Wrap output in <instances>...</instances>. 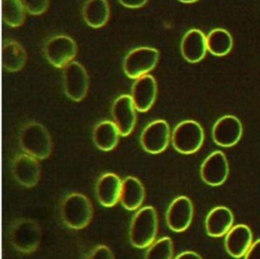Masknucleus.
<instances>
[{
    "label": "nucleus",
    "mask_w": 260,
    "mask_h": 259,
    "mask_svg": "<svg viewBox=\"0 0 260 259\" xmlns=\"http://www.w3.org/2000/svg\"><path fill=\"white\" fill-rule=\"evenodd\" d=\"M19 144L22 150L38 158H47L53 148L49 131L38 122H28L22 126L19 132Z\"/></svg>",
    "instance_id": "obj_1"
},
{
    "label": "nucleus",
    "mask_w": 260,
    "mask_h": 259,
    "mask_svg": "<svg viewBox=\"0 0 260 259\" xmlns=\"http://www.w3.org/2000/svg\"><path fill=\"white\" fill-rule=\"evenodd\" d=\"M157 233V215L154 207L144 206L133 216L130 224L129 239L136 248H148Z\"/></svg>",
    "instance_id": "obj_2"
},
{
    "label": "nucleus",
    "mask_w": 260,
    "mask_h": 259,
    "mask_svg": "<svg viewBox=\"0 0 260 259\" xmlns=\"http://www.w3.org/2000/svg\"><path fill=\"white\" fill-rule=\"evenodd\" d=\"M64 223L74 230L85 228L92 217V205L89 199L80 193H70L62 201L60 207Z\"/></svg>",
    "instance_id": "obj_3"
},
{
    "label": "nucleus",
    "mask_w": 260,
    "mask_h": 259,
    "mask_svg": "<svg viewBox=\"0 0 260 259\" xmlns=\"http://www.w3.org/2000/svg\"><path fill=\"white\" fill-rule=\"evenodd\" d=\"M42 230L39 223L31 218H18L9 229L11 245L21 253H31L40 245Z\"/></svg>",
    "instance_id": "obj_4"
},
{
    "label": "nucleus",
    "mask_w": 260,
    "mask_h": 259,
    "mask_svg": "<svg viewBox=\"0 0 260 259\" xmlns=\"http://www.w3.org/2000/svg\"><path fill=\"white\" fill-rule=\"evenodd\" d=\"M204 141L202 126L193 120L180 122L172 133L173 147L184 154H191L200 149Z\"/></svg>",
    "instance_id": "obj_5"
},
{
    "label": "nucleus",
    "mask_w": 260,
    "mask_h": 259,
    "mask_svg": "<svg viewBox=\"0 0 260 259\" xmlns=\"http://www.w3.org/2000/svg\"><path fill=\"white\" fill-rule=\"evenodd\" d=\"M158 59L159 53L154 48H135L125 56L123 69L129 78L137 79L150 72L156 66Z\"/></svg>",
    "instance_id": "obj_6"
},
{
    "label": "nucleus",
    "mask_w": 260,
    "mask_h": 259,
    "mask_svg": "<svg viewBox=\"0 0 260 259\" xmlns=\"http://www.w3.org/2000/svg\"><path fill=\"white\" fill-rule=\"evenodd\" d=\"M63 82L65 94L74 102H80L87 93L88 76L85 68L76 61L64 67Z\"/></svg>",
    "instance_id": "obj_7"
},
{
    "label": "nucleus",
    "mask_w": 260,
    "mask_h": 259,
    "mask_svg": "<svg viewBox=\"0 0 260 259\" xmlns=\"http://www.w3.org/2000/svg\"><path fill=\"white\" fill-rule=\"evenodd\" d=\"M44 53L54 67L62 68L73 60L77 53V46L67 36H55L46 43Z\"/></svg>",
    "instance_id": "obj_8"
},
{
    "label": "nucleus",
    "mask_w": 260,
    "mask_h": 259,
    "mask_svg": "<svg viewBox=\"0 0 260 259\" xmlns=\"http://www.w3.org/2000/svg\"><path fill=\"white\" fill-rule=\"evenodd\" d=\"M171 130L165 120L150 122L141 132L140 143L142 148L152 154L162 152L169 145Z\"/></svg>",
    "instance_id": "obj_9"
},
{
    "label": "nucleus",
    "mask_w": 260,
    "mask_h": 259,
    "mask_svg": "<svg viewBox=\"0 0 260 259\" xmlns=\"http://www.w3.org/2000/svg\"><path fill=\"white\" fill-rule=\"evenodd\" d=\"M200 176L204 183L210 186H219L229 176V163L222 151L211 152L202 163Z\"/></svg>",
    "instance_id": "obj_10"
},
{
    "label": "nucleus",
    "mask_w": 260,
    "mask_h": 259,
    "mask_svg": "<svg viewBox=\"0 0 260 259\" xmlns=\"http://www.w3.org/2000/svg\"><path fill=\"white\" fill-rule=\"evenodd\" d=\"M193 204L186 196L176 197L166 213V221L173 232H184L190 225L193 218Z\"/></svg>",
    "instance_id": "obj_11"
},
{
    "label": "nucleus",
    "mask_w": 260,
    "mask_h": 259,
    "mask_svg": "<svg viewBox=\"0 0 260 259\" xmlns=\"http://www.w3.org/2000/svg\"><path fill=\"white\" fill-rule=\"evenodd\" d=\"M243 133L241 121L232 115L220 117L212 127L213 141L222 147H231L237 144Z\"/></svg>",
    "instance_id": "obj_12"
},
{
    "label": "nucleus",
    "mask_w": 260,
    "mask_h": 259,
    "mask_svg": "<svg viewBox=\"0 0 260 259\" xmlns=\"http://www.w3.org/2000/svg\"><path fill=\"white\" fill-rule=\"evenodd\" d=\"M136 108L131 95L118 96L112 106V116L122 136H128L136 124Z\"/></svg>",
    "instance_id": "obj_13"
},
{
    "label": "nucleus",
    "mask_w": 260,
    "mask_h": 259,
    "mask_svg": "<svg viewBox=\"0 0 260 259\" xmlns=\"http://www.w3.org/2000/svg\"><path fill=\"white\" fill-rule=\"evenodd\" d=\"M13 178L24 187H34L41 177V167L38 158L27 154H17L12 161Z\"/></svg>",
    "instance_id": "obj_14"
},
{
    "label": "nucleus",
    "mask_w": 260,
    "mask_h": 259,
    "mask_svg": "<svg viewBox=\"0 0 260 259\" xmlns=\"http://www.w3.org/2000/svg\"><path fill=\"white\" fill-rule=\"evenodd\" d=\"M157 85L153 76L146 74L135 79L132 85L131 98L137 111H148L155 102Z\"/></svg>",
    "instance_id": "obj_15"
},
{
    "label": "nucleus",
    "mask_w": 260,
    "mask_h": 259,
    "mask_svg": "<svg viewBox=\"0 0 260 259\" xmlns=\"http://www.w3.org/2000/svg\"><path fill=\"white\" fill-rule=\"evenodd\" d=\"M123 181L113 173H106L100 177L95 186L99 202L105 207L114 206L121 199Z\"/></svg>",
    "instance_id": "obj_16"
},
{
    "label": "nucleus",
    "mask_w": 260,
    "mask_h": 259,
    "mask_svg": "<svg viewBox=\"0 0 260 259\" xmlns=\"http://www.w3.org/2000/svg\"><path fill=\"white\" fill-rule=\"evenodd\" d=\"M252 240L253 235L250 228L246 224H237L225 235L224 247L232 257L241 258L251 247Z\"/></svg>",
    "instance_id": "obj_17"
},
{
    "label": "nucleus",
    "mask_w": 260,
    "mask_h": 259,
    "mask_svg": "<svg viewBox=\"0 0 260 259\" xmlns=\"http://www.w3.org/2000/svg\"><path fill=\"white\" fill-rule=\"evenodd\" d=\"M207 42L204 34L196 28L188 30L181 41V53L190 63L201 61L207 52Z\"/></svg>",
    "instance_id": "obj_18"
},
{
    "label": "nucleus",
    "mask_w": 260,
    "mask_h": 259,
    "mask_svg": "<svg viewBox=\"0 0 260 259\" xmlns=\"http://www.w3.org/2000/svg\"><path fill=\"white\" fill-rule=\"evenodd\" d=\"M234 215L230 208L216 206L212 208L205 218V230L208 236L213 238L222 237L233 228Z\"/></svg>",
    "instance_id": "obj_19"
},
{
    "label": "nucleus",
    "mask_w": 260,
    "mask_h": 259,
    "mask_svg": "<svg viewBox=\"0 0 260 259\" xmlns=\"http://www.w3.org/2000/svg\"><path fill=\"white\" fill-rule=\"evenodd\" d=\"M145 197L142 183L135 177H126L122 183L121 204L127 210H135L141 206Z\"/></svg>",
    "instance_id": "obj_20"
},
{
    "label": "nucleus",
    "mask_w": 260,
    "mask_h": 259,
    "mask_svg": "<svg viewBox=\"0 0 260 259\" xmlns=\"http://www.w3.org/2000/svg\"><path fill=\"white\" fill-rule=\"evenodd\" d=\"M121 133L115 122L102 121L93 129L92 138L95 146L103 151L113 150L119 141Z\"/></svg>",
    "instance_id": "obj_21"
},
{
    "label": "nucleus",
    "mask_w": 260,
    "mask_h": 259,
    "mask_svg": "<svg viewBox=\"0 0 260 259\" xmlns=\"http://www.w3.org/2000/svg\"><path fill=\"white\" fill-rule=\"evenodd\" d=\"M87 25L93 28L104 26L110 18V6L107 0H87L82 9Z\"/></svg>",
    "instance_id": "obj_22"
},
{
    "label": "nucleus",
    "mask_w": 260,
    "mask_h": 259,
    "mask_svg": "<svg viewBox=\"0 0 260 259\" xmlns=\"http://www.w3.org/2000/svg\"><path fill=\"white\" fill-rule=\"evenodd\" d=\"M26 53L22 46L14 41H7L2 49V65L10 72L20 70L25 63Z\"/></svg>",
    "instance_id": "obj_23"
},
{
    "label": "nucleus",
    "mask_w": 260,
    "mask_h": 259,
    "mask_svg": "<svg viewBox=\"0 0 260 259\" xmlns=\"http://www.w3.org/2000/svg\"><path fill=\"white\" fill-rule=\"evenodd\" d=\"M207 50L214 56L221 57L230 53L233 48V38L223 28H214L206 37Z\"/></svg>",
    "instance_id": "obj_24"
},
{
    "label": "nucleus",
    "mask_w": 260,
    "mask_h": 259,
    "mask_svg": "<svg viewBox=\"0 0 260 259\" xmlns=\"http://www.w3.org/2000/svg\"><path fill=\"white\" fill-rule=\"evenodd\" d=\"M24 5L21 0H3L2 17L4 22L12 27L20 26L25 18Z\"/></svg>",
    "instance_id": "obj_25"
},
{
    "label": "nucleus",
    "mask_w": 260,
    "mask_h": 259,
    "mask_svg": "<svg viewBox=\"0 0 260 259\" xmlns=\"http://www.w3.org/2000/svg\"><path fill=\"white\" fill-rule=\"evenodd\" d=\"M173 242L169 237H164L148 247L144 259H173Z\"/></svg>",
    "instance_id": "obj_26"
},
{
    "label": "nucleus",
    "mask_w": 260,
    "mask_h": 259,
    "mask_svg": "<svg viewBox=\"0 0 260 259\" xmlns=\"http://www.w3.org/2000/svg\"><path fill=\"white\" fill-rule=\"evenodd\" d=\"M21 2L25 10L32 15L44 13L49 6V0H21Z\"/></svg>",
    "instance_id": "obj_27"
},
{
    "label": "nucleus",
    "mask_w": 260,
    "mask_h": 259,
    "mask_svg": "<svg viewBox=\"0 0 260 259\" xmlns=\"http://www.w3.org/2000/svg\"><path fill=\"white\" fill-rule=\"evenodd\" d=\"M87 259H115L113 252L108 246L99 245L88 255Z\"/></svg>",
    "instance_id": "obj_28"
},
{
    "label": "nucleus",
    "mask_w": 260,
    "mask_h": 259,
    "mask_svg": "<svg viewBox=\"0 0 260 259\" xmlns=\"http://www.w3.org/2000/svg\"><path fill=\"white\" fill-rule=\"evenodd\" d=\"M244 259H260V239L252 243L251 247L245 254Z\"/></svg>",
    "instance_id": "obj_29"
},
{
    "label": "nucleus",
    "mask_w": 260,
    "mask_h": 259,
    "mask_svg": "<svg viewBox=\"0 0 260 259\" xmlns=\"http://www.w3.org/2000/svg\"><path fill=\"white\" fill-rule=\"evenodd\" d=\"M118 1L127 8H140L144 6L148 0H118Z\"/></svg>",
    "instance_id": "obj_30"
},
{
    "label": "nucleus",
    "mask_w": 260,
    "mask_h": 259,
    "mask_svg": "<svg viewBox=\"0 0 260 259\" xmlns=\"http://www.w3.org/2000/svg\"><path fill=\"white\" fill-rule=\"evenodd\" d=\"M175 259H202L201 256L193 251H185L176 256Z\"/></svg>",
    "instance_id": "obj_31"
},
{
    "label": "nucleus",
    "mask_w": 260,
    "mask_h": 259,
    "mask_svg": "<svg viewBox=\"0 0 260 259\" xmlns=\"http://www.w3.org/2000/svg\"><path fill=\"white\" fill-rule=\"evenodd\" d=\"M179 1H181L183 3H193V2H196L198 0H179Z\"/></svg>",
    "instance_id": "obj_32"
}]
</instances>
